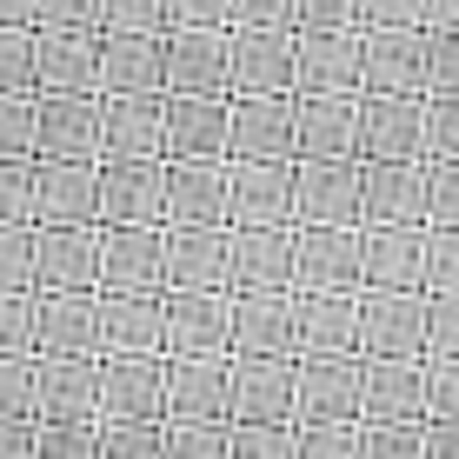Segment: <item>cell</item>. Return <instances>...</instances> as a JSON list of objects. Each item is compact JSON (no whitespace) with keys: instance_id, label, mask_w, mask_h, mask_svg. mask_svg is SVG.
<instances>
[{"instance_id":"obj_1","label":"cell","mask_w":459,"mask_h":459,"mask_svg":"<svg viewBox=\"0 0 459 459\" xmlns=\"http://www.w3.org/2000/svg\"><path fill=\"white\" fill-rule=\"evenodd\" d=\"M353 160H426V93H353Z\"/></svg>"},{"instance_id":"obj_2","label":"cell","mask_w":459,"mask_h":459,"mask_svg":"<svg viewBox=\"0 0 459 459\" xmlns=\"http://www.w3.org/2000/svg\"><path fill=\"white\" fill-rule=\"evenodd\" d=\"M353 353L359 359H420L426 353V293H353Z\"/></svg>"},{"instance_id":"obj_3","label":"cell","mask_w":459,"mask_h":459,"mask_svg":"<svg viewBox=\"0 0 459 459\" xmlns=\"http://www.w3.org/2000/svg\"><path fill=\"white\" fill-rule=\"evenodd\" d=\"M227 307L233 293L220 287H160V353L167 359H200L227 353Z\"/></svg>"},{"instance_id":"obj_4","label":"cell","mask_w":459,"mask_h":459,"mask_svg":"<svg viewBox=\"0 0 459 459\" xmlns=\"http://www.w3.org/2000/svg\"><path fill=\"white\" fill-rule=\"evenodd\" d=\"M93 420H167V353H100Z\"/></svg>"},{"instance_id":"obj_5","label":"cell","mask_w":459,"mask_h":459,"mask_svg":"<svg viewBox=\"0 0 459 459\" xmlns=\"http://www.w3.org/2000/svg\"><path fill=\"white\" fill-rule=\"evenodd\" d=\"M359 420V353H307L293 359V426Z\"/></svg>"},{"instance_id":"obj_6","label":"cell","mask_w":459,"mask_h":459,"mask_svg":"<svg viewBox=\"0 0 459 459\" xmlns=\"http://www.w3.org/2000/svg\"><path fill=\"white\" fill-rule=\"evenodd\" d=\"M34 160H100V93H34Z\"/></svg>"},{"instance_id":"obj_7","label":"cell","mask_w":459,"mask_h":459,"mask_svg":"<svg viewBox=\"0 0 459 459\" xmlns=\"http://www.w3.org/2000/svg\"><path fill=\"white\" fill-rule=\"evenodd\" d=\"M160 160H227V93H160Z\"/></svg>"},{"instance_id":"obj_8","label":"cell","mask_w":459,"mask_h":459,"mask_svg":"<svg viewBox=\"0 0 459 459\" xmlns=\"http://www.w3.org/2000/svg\"><path fill=\"white\" fill-rule=\"evenodd\" d=\"M227 420L233 426H293V359L227 353Z\"/></svg>"},{"instance_id":"obj_9","label":"cell","mask_w":459,"mask_h":459,"mask_svg":"<svg viewBox=\"0 0 459 459\" xmlns=\"http://www.w3.org/2000/svg\"><path fill=\"white\" fill-rule=\"evenodd\" d=\"M100 227H160V160H93Z\"/></svg>"},{"instance_id":"obj_10","label":"cell","mask_w":459,"mask_h":459,"mask_svg":"<svg viewBox=\"0 0 459 459\" xmlns=\"http://www.w3.org/2000/svg\"><path fill=\"white\" fill-rule=\"evenodd\" d=\"M160 227H227V160H160Z\"/></svg>"},{"instance_id":"obj_11","label":"cell","mask_w":459,"mask_h":459,"mask_svg":"<svg viewBox=\"0 0 459 459\" xmlns=\"http://www.w3.org/2000/svg\"><path fill=\"white\" fill-rule=\"evenodd\" d=\"M227 227H293V160H227Z\"/></svg>"},{"instance_id":"obj_12","label":"cell","mask_w":459,"mask_h":459,"mask_svg":"<svg viewBox=\"0 0 459 459\" xmlns=\"http://www.w3.org/2000/svg\"><path fill=\"white\" fill-rule=\"evenodd\" d=\"M293 227H359V160H293Z\"/></svg>"},{"instance_id":"obj_13","label":"cell","mask_w":459,"mask_h":459,"mask_svg":"<svg viewBox=\"0 0 459 459\" xmlns=\"http://www.w3.org/2000/svg\"><path fill=\"white\" fill-rule=\"evenodd\" d=\"M359 227H426V160H359Z\"/></svg>"},{"instance_id":"obj_14","label":"cell","mask_w":459,"mask_h":459,"mask_svg":"<svg viewBox=\"0 0 459 459\" xmlns=\"http://www.w3.org/2000/svg\"><path fill=\"white\" fill-rule=\"evenodd\" d=\"M227 293H293V227H227Z\"/></svg>"},{"instance_id":"obj_15","label":"cell","mask_w":459,"mask_h":459,"mask_svg":"<svg viewBox=\"0 0 459 459\" xmlns=\"http://www.w3.org/2000/svg\"><path fill=\"white\" fill-rule=\"evenodd\" d=\"M293 293H359V227H293Z\"/></svg>"},{"instance_id":"obj_16","label":"cell","mask_w":459,"mask_h":459,"mask_svg":"<svg viewBox=\"0 0 459 459\" xmlns=\"http://www.w3.org/2000/svg\"><path fill=\"white\" fill-rule=\"evenodd\" d=\"M227 160H293V93L227 100Z\"/></svg>"},{"instance_id":"obj_17","label":"cell","mask_w":459,"mask_h":459,"mask_svg":"<svg viewBox=\"0 0 459 459\" xmlns=\"http://www.w3.org/2000/svg\"><path fill=\"white\" fill-rule=\"evenodd\" d=\"M353 93H433V47L406 27H379L359 47V87Z\"/></svg>"},{"instance_id":"obj_18","label":"cell","mask_w":459,"mask_h":459,"mask_svg":"<svg viewBox=\"0 0 459 459\" xmlns=\"http://www.w3.org/2000/svg\"><path fill=\"white\" fill-rule=\"evenodd\" d=\"M426 227H359V293H420Z\"/></svg>"},{"instance_id":"obj_19","label":"cell","mask_w":459,"mask_h":459,"mask_svg":"<svg viewBox=\"0 0 459 459\" xmlns=\"http://www.w3.org/2000/svg\"><path fill=\"white\" fill-rule=\"evenodd\" d=\"M227 353H240V359H293V293H233Z\"/></svg>"},{"instance_id":"obj_20","label":"cell","mask_w":459,"mask_h":459,"mask_svg":"<svg viewBox=\"0 0 459 459\" xmlns=\"http://www.w3.org/2000/svg\"><path fill=\"white\" fill-rule=\"evenodd\" d=\"M100 227H34V293H93Z\"/></svg>"},{"instance_id":"obj_21","label":"cell","mask_w":459,"mask_h":459,"mask_svg":"<svg viewBox=\"0 0 459 459\" xmlns=\"http://www.w3.org/2000/svg\"><path fill=\"white\" fill-rule=\"evenodd\" d=\"M93 293H160V227H100Z\"/></svg>"},{"instance_id":"obj_22","label":"cell","mask_w":459,"mask_h":459,"mask_svg":"<svg viewBox=\"0 0 459 459\" xmlns=\"http://www.w3.org/2000/svg\"><path fill=\"white\" fill-rule=\"evenodd\" d=\"M27 227H100L93 220V160H34Z\"/></svg>"},{"instance_id":"obj_23","label":"cell","mask_w":459,"mask_h":459,"mask_svg":"<svg viewBox=\"0 0 459 459\" xmlns=\"http://www.w3.org/2000/svg\"><path fill=\"white\" fill-rule=\"evenodd\" d=\"M100 353H34V420H93Z\"/></svg>"},{"instance_id":"obj_24","label":"cell","mask_w":459,"mask_h":459,"mask_svg":"<svg viewBox=\"0 0 459 459\" xmlns=\"http://www.w3.org/2000/svg\"><path fill=\"white\" fill-rule=\"evenodd\" d=\"M160 287L227 293V227H160Z\"/></svg>"},{"instance_id":"obj_25","label":"cell","mask_w":459,"mask_h":459,"mask_svg":"<svg viewBox=\"0 0 459 459\" xmlns=\"http://www.w3.org/2000/svg\"><path fill=\"white\" fill-rule=\"evenodd\" d=\"M100 160H160V93H100Z\"/></svg>"},{"instance_id":"obj_26","label":"cell","mask_w":459,"mask_h":459,"mask_svg":"<svg viewBox=\"0 0 459 459\" xmlns=\"http://www.w3.org/2000/svg\"><path fill=\"white\" fill-rule=\"evenodd\" d=\"M293 160H353V93H293Z\"/></svg>"},{"instance_id":"obj_27","label":"cell","mask_w":459,"mask_h":459,"mask_svg":"<svg viewBox=\"0 0 459 459\" xmlns=\"http://www.w3.org/2000/svg\"><path fill=\"white\" fill-rule=\"evenodd\" d=\"M359 420H426V359H359Z\"/></svg>"},{"instance_id":"obj_28","label":"cell","mask_w":459,"mask_h":459,"mask_svg":"<svg viewBox=\"0 0 459 459\" xmlns=\"http://www.w3.org/2000/svg\"><path fill=\"white\" fill-rule=\"evenodd\" d=\"M160 87L167 93H227V40L213 27H186L160 40Z\"/></svg>"},{"instance_id":"obj_29","label":"cell","mask_w":459,"mask_h":459,"mask_svg":"<svg viewBox=\"0 0 459 459\" xmlns=\"http://www.w3.org/2000/svg\"><path fill=\"white\" fill-rule=\"evenodd\" d=\"M34 353H100L93 293H34Z\"/></svg>"},{"instance_id":"obj_30","label":"cell","mask_w":459,"mask_h":459,"mask_svg":"<svg viewBox=\"0 0 459 459\" xmlns=\"http://www.w3.org/2000/svg\"><path fill=\"white\" fill-rule=\"evenodd\" d=\"M167 420H227V353L167 359Z\"/></svg>"},{"instance_id":"obj_31","label":"cell","mask_w":459,"mask_h":459,"mask_svg":"<svg viewBox=\"0 0 459 459\" xmlns=\"http://www.w3.org/2000/svg\"><path fill=\"white\" fill-rule=\"evenodd\" d=\"M100 353H160V293H93Z\"/></svg>"},{"instance_id":"obj_32","label":"cell","mask_w":459,"mask_h":459,"mask_svg":"<svg viewBox=\"0 0 459 459\" xmlns=\"http://www.w3.org/2000/svg\"><path fill=\"white\" fill-rule=\"evenodd\" d=\"M34 93H100V40L74 34H47V47L34 54Z\"/></svg>"},{"instance_id":"obj_33","label":"cell","mask_w":459,"mask_h":459,"mask_svg":"<svg viewBox=\"0 0 459 459\" xmlns=\"http://www.w3.org/2000/svg\"><path fill=\"white\" fill-rule=\"evenodd\" d=\"M227 87L233 93H293V47L273 27H253L240 47H227Z\"/></svg>"},{"instance_id":"obj_34","label":"cell","mask_w":459,"mask_h":459,"mask_svg":"<svg viewBox=\"0 0 459 459\" xmlns=\"http://www.w3.org/2000/svg\"><path fill=\"white\" fill-rule=\"evenodd\" d=\"M359 87V47L340 27H313V40L293 54V93H353Z\"/></svg>"},{"instance_id":"obj_35","label":"cell","mask_w":459,"mask_h":459,"mask_svg":"<svg viewBox=\"0 0 459 459\" xmlns=\"http://www.w3.org/2000/svg\"><path fill=\"white\" fill-rule=\"evenodd\" d=\"M353 353V293H293V359Z\"/></svg>"},{"instance_id":"obj_36","label":"cell","mask_w":459,"mask_h":459,"mask_svg":"<svg viewBox=\"0 0 459 459\" xmlns=\"http://www.w3.org/2000/svg\"><path fill=\"white\" fill-rule=\"evenodd\" d=\"M100 93H167L160 87V40H147V34L100 40Z\"/></svg>"},{"instance_id":"obj_37","label":"cell","mask_w":459,"mask_h":459,"mask_svg":"<svg viewBox=\"0 0 459 459\" xmlns=\"http://www.w3.org/2000/svg\"><path fill=\"white\" fill-rule=\"evenodd\" d=\"M359 459H426V420H359Z\"/></svg>"},{"instance_id":"obj_38","label":"cell","mask_w":459,"mask_h":459,"mask_svg":"<svg viewBox=\"0 0 459 459\" xmlns=\"http://www.w3.org/2000/svg\"><path fill=\"white\" fill-rule=\"evenodd\" d=\"M160 459H227V420H160Z\"/></svg>"},{"instance_id":"obj_39","label":"cell","mask_w":459,"mask_h":459,"mask_svg":"<svg viewBox=\"0 0 459 459\" xmlns=\"http://www.w3.org/2000/svg\"><path fill=\"white\" fill-rule=\"evenodd\" d=\"M100 426L93 420H34V459H93Z\"/></svg>"},{"instance_id":"obj_40","label":"cell","mask_w":459,"mask_h":459,"mask_svg":"<svg viewBox=\"0 0 459 459\" xmlns=\"http://www.w3.org/2000/svg\"><path fill=\"white\" fill-rule=\"evenodd\" d=\"M100 453L93 459H160V420H93Z\"/></svg>"},{"instance_id":"obj_41","label":"cell","mask_w":459,"mask_h":459,"mask_svg":"<svg viewBox=\"0 0 459 459\" xmlns=\"http://www.w3.org/2000/svg\"><path fill=\"white\" fill-rule=\"evenodd\" d=\"M293 459H359V420L293 426Z\"/></svg>"},{"instance_id":"obj_42","label":"cell","mask_w":459,"mask_h":459,"mask_svg":"<svg viewBox=\"0 0 459 459\" xmlns=\"http://www.w3.org/2000/svg\"><path fill=\"white\" fill-rule=\"evenodd\" d=\"M0 293H34V227H0Z\"/></svg>"},{"instance_id":"obj_43","label":"cell","mask_w":459,"mask_h":459,"mask_svg":"<svg viewBox=\"0 0 459 459\" xmlns=\"http://www.w3.org/2000/svg\"><path fill=\"white\" fill-rule=\"evenodd\" d=\"M0 160H34V93H0Z\"/></svg>"},{"instance_id":"obj_44","label":"cell","mask_w":459,"mask_h":459,"mask_svg":"<svg viewBox=\"0 0 459 459\" xmlns=\"http://www.w3.org/2000/svg\"><path fill=\"white\" fill-rule=\"evenodd\" d=\"M0 420H34V353H0Z\"/></svg>"},{"instance_id":"obj_45","label":"cell","mask_w":459,"mask_h":459,"mask_svg":"<svg viewBox=\"0 0 459 459\" xmlns=\"http://www.w3.org/2000/svg\"><path fill=\"white\" fill-rule=\"evenodd\" d=\"M227 459H293V426H233L227 420Z\"/></svg>"},{"instance_id":"obj_46","label":"cell","mask_w":459,"mask_h":459,"mask_svg":"<svg viewBox=\"0 0 459 459\" xmlns=\"http://www.w3.org/2000/svg\"><path fill=\"white\" fill-rule=\"evenodd\" d=\"M459 220V173L453 153H433L426 160V227H453Z\"/></svg>"},{"instance_id":"obj_47","label":"cell","mask_w":459,"mask_h":459,"mask_svg":"<svg viewBox=\"0 0 459 459\" xmlns=\"http://www.w3.org/2000/svg\"><path fill=\"white\" fill-rule=\"evenodd\" d=\"M453 287H459L453 227H426V280H420V293H426V299H453Z\"/></svg>"},{"instance_id":"obj_48","label":"cell","mask_w":459,"mask_h":459,"mask_svg":"<svg viewBox=\"0 0 459 459\" xmlns=\"http://www.w3.org/2000/svg\"><path fill=\"white\" fill-rule=\"evenodd\" d=\"M0 353H34V293H0Z\"/></svg>"},{"instance_id":"obj_49","label":"cell","mask_w":459,"mask_h":459,"mask_svg":"<svg viewBox=\"0 0 459 459\" xmlns=\"http://www.w3.org/2000/svg\"><path fill=\"white\" fill-rule=\"evenodd\" d=\"M34 200V160H0V227H21Z\"/></svg>"},{"instance_id":"obj_50","label":"cell","mask_w":459,"mask_h":459,"mask_svg":"<svg viewBox=\"0 0 459 459\" xmlns=\"http://www.w3.org/2000/svg\"><path fill=\"white\" fill-rule=\"evenodd\" d=\"M0 93H34V47L0 27Z\"/></svg>"},{"instance_id":"obj_51","label":"cell","mask_w":459,"mask_h":459,"mask_svg":"<svg viewBox=\"0 0 459 459\" xmlns=\"http://www.w3.org/2000/svg\"><path fill=\"white\" fill-rule=\"evenodd\" d=\"M459 353V313L453 299H426V353L420 359H453Z\"/></svg>"},{"instance_id":"obj_52","label":"cell","mask_w":459,"mask_h":459,"mask_svg":"<svg viewBox=\"0 0 459 459\" xmlns=\"http://www.w3.org/2000/svg\"><path fill=\"white\" fill-rule=\"evenodd\" d=\"M459 413V367L453 359H426V420Z\"/></svg>"},{"instance_id":"obj_53","label":"cell","mask_w":459,"mask_h":459,"mask_svg":"<svg viewBox=\"0 0 459 459\" xmlns=\"http://www.w3.org/2000/svg\"><path fill=\"white\" fill-rule=\"evenodd\" d=\"M107 21H114V27H126V34H140V27H153V21H160V0H107Z\"/></svg>"},{"instance_id":"obj_54","label":"cell","mask_w":459,"mask_h":459,"mask_svg":"<svg viewBox=\"0 0 459 459\" xmlns=\"http://www.w3.org/2000/svg\"><path fill=\"white\" fill-rule=\"evenodd\" d=\"M0 459H34V420H0Z\"/></svg>"},{"instance_id":"obj_55","label":"cell","mask_w":459,"mask_h":459,"mask_svg":"<svg viewBox=\"0 0 459 459\" xmlns=\"http://www.w3.org/2000/svg\"><path fill=\"white\" fill-rule=\"evenodd\" d=\"M93 7H100V0H40V13L54 27H81V21H93Z\"/></svg>"},{"instance_id":"obj_56","label":"cell","mask_w":459,"mask_h":459,"mask_svg":"<svg viewBox=\"0 0 459 459\" xmlns=\"http://www.w3.org/2000/svg\"><path fill=\"white\" fill-rule=\"evenodd\" d=\"M459 426L453 420H426V459H459Z\"/></svg>"},{"instance_id":"obj_57","label":"cell","mask_w":459,"mask_h":459,"mask_svg":"<svg viewBox=\"0 0 459 459\" xmlns=\"http://www.w3.org/2000/svg\"><path fill=\"white\" fill-rule=\"evenodd\" d=\"M420 13V0H367V21H379V27H406Z\"/></svg>"},{"instance_id":"obj_58","label":"cell","mask_w":459,"mask_h":459,"mask_svg":"<svg viewBox=\"0 0 459 459\" xmlns=\"http://www.w3.org/2000/svg\"><path fill=\"white\" fill-rule=\"evenodd\" d=\"M299 13H307V27H340L346 21V0H307Z\"/></svg>"},{"instance_id":"obj_59","label":"cell","mask_w":459,"mask_h":459,"mask_svg":"<svg viewBox=\"0 0 459 459\" xmlns=\"http://www.w3.org/2000/svg\"><path fill=\"white\" fill-rule=\"evenodd\" d=\"M280 7H287V0H240V21H247V27H273Z\"/></svg>"},{"instance_id":"obj_60","label":"cell","mask_w":459,"mask_h":459,"mask_svg":"<svg viewBox=\"0 0 459 459\" xmlns=\"http://www.w3.org/2000/svg\"><path fill=\"white\" fill-rule=\"evenodd\" d=\"M213 13H220V0H186L180 21H186V27H213Z\"/></svg>"},{"instance_id":"obj_61","label":"cell","mask_w":459,"mask_h":459,"mask_svg":"<svg viewBox=\"0 0 459 459\" xmlns=\"http://www.w3.org/2000/svg\"><path fill=\"white\" fill-rule=\"evenodd\" d=\"M13 13H21V0H0V27H7V21H13Z\"/></svg>"}]
</instances>
